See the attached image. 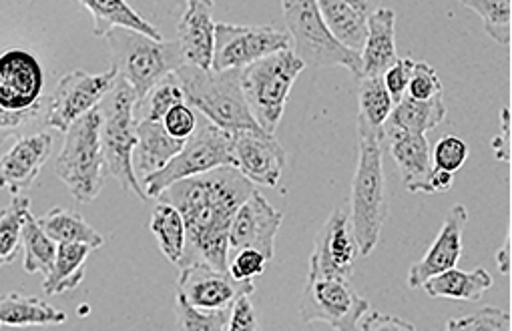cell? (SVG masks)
<instances>
[{
  "label": "cell",
  "instance_id": "obj_1",
  "mask_svg": "<svg viewBox=\"0 0 512 331\" xmlns=\"http://www.w3.org/2000/svg\"><path fill=\"white\" fill-rule=\"evenodd\" d=\"M253 191L255 185L235 167H219L169 185L157 199L177 207L185 223V251L177 265L207 263L227 271L229 227Z\"/></svg>",
  "mask_w": 512,
  "mask_h": 331
},
{
  "label": "cell",
  "instance_id": "obj_2",
  "mask_svg": "<svg viewBox=\"0 0 512 331\" xmlns=\"http://www.w3.org/2000/svg\"><path fill=\"white\" fill-rule=\"evenodd\" d=\"M360 155L352 183V231L360 247V257H368L388 221V187L382 163L384 129H372L358 121Z\"/></svg>",
  "mask_w": 512,
  "mask_h": 331
},
{
  "label": "cell",
  "instance_id": "obj_3",
  "mask_svg": "<svg viewBox=\"0 0 512 331\" xmlns=\"http://www.w3.org/2000/svg\"><path fill=\"white\" fill-rule=\"evenodd\" d=\"M239 71L215 73L185 63L175 71V77L185 93V103L215 127L229 133L262 131L243 97Z\"/></svg>",
  "mask_w": 512,
  "mask_h": 331
},
{
  "label": "cell",
  "instance_id": "obj_4",
  "mask_svg": "<svg viewBox=\"0 0 512 331\" xmlns=\"http://www.w3.org/2000/svg\"><path fill=\"white\" fill-rule=\"evenodd\" d=\"M139 97L135 89L117 77L111 91L99 103L101 113V147L105 159V173L111 175L125 193L147 201L145 189L133 169V149L137 145L135 105Z\"/></svg>",
  "mask_w": 512,
  "mask_h": 331
},
{
  "label": "cell",
  "instance_id": "obj_5",
  "mask_svg": "<svg viewBox=\"0 0 512 331\" xmlns=\"http://www.w3.org/2000/svg\"><path fill=\"white\" fill-rule=\"evenodd\" d=\"M41 61L23 47L0 51V145L17 137L45 109Z\"/></svg>",
  "mask_w": 512,
  "mask_h": 331
},
{
  "label": "cell",
  "instance_id": "obj_6",
  "mask_svg": "<svg viewBox=\"0 0 512 331\" xmlns=\"http://www.w3.org/2000/svg\"><path fill=\"white\" fill-rule=\"evenodd\" d=\"M306 65L294 51L282 49L239 71V83L247 107L262 131L276 135L296 79Z\"/></svg>",
  "mask_w": 512,
  "mask_h": 331
},
{
  "label": "cell",
  "instance_id": "obj_7",
  "mask_svg": "<svg viewBox=\"0 0 512 331\" xmlns=\"http://www.w3.org/2000/svg\"><path fill=\"white\" fill-rule=\"evenodd\" d=\"M111 49V67L117 69L143 99L149 89L165 75L185 65L183 51L177 41H157L143 33L117 27L107 37Z\"/></svg>",
  "mask_w": 512,
  "mask_h": 331
},
{
  "label": "cell",
  "instance_id": "obj_8",
  "mask_svg": "<svg viewBox=\"0 0 512 331\" xmlns=\"http://www.w3.org/2000/svg\"><path fill=\"white\" fill-rule=\"evenodd\" d=\"M55 171L75 201L91 203L99 197L107 177L99 109L89 111L65 131V143L55 161Z\"/></svg>",
  "mask_w": 512,
  "mask_h": 331
},
{
  "label": "cell",
  "instance_id": "obj_9",
  "mask_svg": "<svg viewBox=\"0 0 512 331\" xmlns=\"http://www.w3.org/2000/svg\"><path fill=\"white\" fill-rule=\"evenodd\" d=\"M288 35L294 39V53L314 69L344 67L354 77L362 75L360 53L346 49L326 27L316 0H282Z\"/></svg>",
  "mask_w": 512,
  "mask_h": 331
},
{
  "label": "cell",
  "instance_id": "obj_10",
  "mask_svg": "<svg viewBox=\"0 0 512 331\" xmlns=\"http://www.w3.org/2000/svg\"><path fill=\"white\" fill-rule=\"evenodd\" d=\"M219 167H235L233 135L215 127L205 117H199L197 129L183 143V149L161 171L141 179V185L147 199H157L175 181L209 173Z\"/></svg>",
  "mask_w": 512,
  "mask_h": 331
},
{
  "label": "cell",
  "instance_id": "obj_11",
  "mask_svg": "<svg viewBox=\"0 0 512 331\" xmlns=\"http://www.w3.org/2000/svg\"><path fill=\"white\" fill-rule=\"evenodd\" d=\"M368 309L370 301L356 293L350 285V277L310 271L300 301V317L304 323L320 321L332 329L352 331Z\"/></svg>",
  "mask_w": 512,
  "mask_h": 331
},
{
  "label": "cell",
  "instance_id": "obj_12",
  "mask_svg": "<svg viewBox=\"0 0 512 331\" xmlns=\"http://www.w3.org/2000/svg\"><path fill=\"white\" fill-rule=\"evenodd\" d=\"M282 49H290V35L276 27H239L217 23L213 35L211 71L223 73L245 69L255 61L266 59Z\"/></svg>",
  "mask_w": 512,
  "mask_h": 331
},
{
  "label": "cell",
  "instance_id": "obj_13",
  "mask_svg": "<svg viewBox=\"0 0 512 331\" xmlns=\"http://www.w3.org/2000/svg\"><path fill=\"white\" fill-rule=\"evenodd\" d=\"M117 77L119 73L115 67L101 75H89L85 71L65 75L51 95L47 125L65 133L77 119L99 107Z\"/></svg>",
  "mask_w": 512,
  "mask_h": 331
},
{
  "label": "cell",
  "instance_id": "obj_14",
  "mask_svg": "<svg viewBox=\"0 0 512 331\" xmlns=\"http://www.w3.org/2000/svg\"><path fill=\"white\" fill-rule=\"evenodd\" d=\"M179 269L177 293L203 311L229 309L239 295H251L255 291L253 281L235 279L229 271L215 269L207 263H191Z\"/></svg>",
  "mask_w": 512,
  "mask_h": 331
},
{
  "label": "cell",
  "instance_id": "obj_15",
  "mask_svg": "<svg viewBox=\"0 0 512 331\" xmlns=\"http://www.w3.org/2000/svg\"><path fill=\"white\" fill-rule=\"evenodd\" d=\"M284 215L274 209L268 199L253 191L237 209L231 227H229V255L251 247L258 249L268 257V261L276 255V237L280 233Z\"/></svg>",
  "mask_w": 512,
  "mask_h": 331
},
{
  "label": "cell",
  "instance_id": "obj_16",
  "mask_svg": "<svg viewBox=\"0 0 512 331\" xmlns=\"http://www.w3.org/2000/svg\"><path fill=\"white\" fill-rule=\"evenodd\" d=\"M233 135L235 169L253 185L278 187L286 169V149L266 131H237Z\"/></svg>",
  "mask_w": 512,
  "mask_h": 331
},
{
  "label": "cell",
  "instance_id": "obj_17",
  "mask_svg": "<svg viewBox=\"0 0 512 331\" xmlns=\"http://www.w3.org/2000/svg\"><path fill=\"white\" fill-rule=\"evenodd\" d=\"M358 257L360 247L352 231L350 211L346 207H338L316 235L314 253L310 257V271L322 275L352 277Z\"/></svg>",
  "mask_w": 512,
  "mask_h": 331
},
{
  "label": "cell",
  "instance_id": "obj_18",
  "mask_svg": "<svg viewBox=\"0 0 512 331\" xmlns=\"http://www.w3.org/2000/svg\"><path fill=\"white\" fill-rule=\"evenodd\" d=\"M53 153V135L47 131L21 137L0 157V189L13 197L23 195L41 175Z\"/></svg>",
  "mask_w": 512,
  "mask_h": 331
},
{
  "label": "cell",
  "instance_id": "obj_19",
  "mask_svg": "<svg viewBox=\"0 0 512 331\" xmlns=\"http://www.w3.org/2000/svg\"><path fill=\"white\" fill-rule=\"evenodd\" d=\"M384 143L388 145V151L402 173L404 189L410 193L428 195V179L434 165L426 133H412L408 129L384 123Z\"/></svg>",
  "mask_w": 512,
  "mask_h": 331
},
{
  "label": "cell",
  "instance_id": "obj_20",
  "mask_svg": "<svg viewBox=\"0 0 512 331\" xmlns=\"http://www.w3.org/2000/svg\"><path fill=\"white\" fill-rule=\"evenodd\" d=\"M466 221H468L466 207L456 203L450 215L446 217L436 241L428 249V253L410 267V273H408L410 289H420L426 279L458 265L462 255V229Z\"/></svg>",
  "mask_w": 512,
  "mask_h": 331
},
{
  "label": "cell",
  "instance_id": "obj_21",
  "mask_svg": "<svg viewBox=\"0 0 512 331\" xmlns=\"http://www.w3.org/2000/svg\"><path fill=\"white\" fill-rule=\"evenodd\" d=\"M185 5V13L177 25V43L185 63L199 69H211L215 0H185Z\"/></svg>",
  "mask_w": 512,
  "mask_h": 331
},
{
  "label": "cell",
  "instance_id": "obj_22",
  "mask_svg": "<svg viewBox=\"0 0 512 331\" xmlns=\"http://www.w3.org/2000/svg\"><path fill=\"white\" fill-rule=\"evenodd\" d=\"M183 143L185 141L169 135L161 121H137L133 169L139 181L161 171L183 149Z\"/></svg>",
  "mask_w": 512,
  "mask_h": 331
},
{
  "label": "cell",
  "instance_id": "obj_23",
  "mask_svg": "<svg viewBox=\"0 0 512 331\" xmlns=\"http://www.w3.org/2000/svg\"><path fill=\"white\" fill-rule=\"evenodd\" d=\"M366 25L368 33L360 51L362 75H384V71L398 59L396 13L392 9L380 7L366 17Z\"/></svg>",
  "mask_w": 512,
  "mask_h": 331
},
{
  "label": "cell",
  "instance_id": "obj_24",
  "mask_svg": "<svg viewBox=\"0 0 512 331\" xmlns=\"http://www.w3.org/2000/svg\"><path fill=\"white\" fill-rule=\"evenodd\" d=\"M79 3L93 17L95 37L105 39L113 29L123 27V29H131L161 41V33L149 21H145L137 11H133L127 0H79Z\"/></svg>",
  "mask_w": 512,
  "mask_h": 331
},
{
  "label": "cell",
  "instance_id": "obj_25",
  "mask_svg": "<svg viewBox=\"0 0 512 331\" xmlns=\"http://www.w3.org/2000/svg\"><path fill=\"white\" fill-rule=\"evenodd\" d=\"M67 313L47 301L23 293L0 295V327H29L65 323Z\"/></svg>",
  "mask_w": 512,
  "mask_h": 331
},
{
  "label": "cell",
  "instance_id": "obj_26",
  "mask_svg": "<svg viewBox=\"0 0 512 331\" xmlns=\"http://www.w3.org/2000/svg\"><path fill=\"white\" fill-rule=\"evenodd\" d=\"M430 297H448L462 301H478L490 287L492 277L486 269L478 267L474 271H460L456 267L442 271L422 283Z\"/></svg>",
  "mask_w": 512,
  "mask_h": 331
},
{
  "label": "cell",
  "instance_id": "obj_27",
  "mask_svg": "<svg viewBox=\"0 0 512 331\" xmlns=\"http://www.w3.org/2000/svg\"><path fill=\"white\" fill-rule=\"evenodd\" d=\"M91 251L95 249L87 243H59L53 271L45 277L43 289L49 295L75 291L85 279V265Z\"/></svg>",
  "mask_w": 512,
  "mask_h": 331
},
{
  "label": "cell",
  "instance_id": "obj_28",
  "mask_svg": "<svg viewBox=\"0 0 512 331\" xmlns=\"http://www.w3.org/2000/svg\"><path fill=\"white\" fill-rule=\"evenodd\" d=\"M320 15L328 31L346 47L356 53L362 51L368 25L366 17L350 7L346 0H316Z\"/></svg>",
  "mask_w": 512,
  "mask_h": 331
},
{
  "label": "cell",
  "instance_id": "obj_29",
  "mask_svg": "<svg viewBox=\"0 0 512 331\" xmlns=\"http://www.w3.org/2000/svg\"><path fill=\"white\" fill-rule=\"evenodd\" d=\"M39 223L43 231L57 243H87L93 249L105 245V237L73 209L55 207L47 215L39 217Z\"/></svg>",
  "mask_w": 512,
  "mask_h": 331
},
{
  "label": "cell",
  "instance_id": "obj_30",
  "mask_svg": "<svg viewBox=\"0 0 512 331\" xmlns=\"http://www.w3.org/2000/svg\"><path fill=\"white\" fill-rule=\"evenodd\" d=\"M444 119L446 103L442 99V93L430 99H412L406 95L402 101L394 105L386 123L408 129L412 133H426L438 127Z\"/></svg>",
  "mask_w": 512,
  "mask_h": 331
},
{
  "label": "cell",
  "instance_id": "obj_31",
  "mask_svg": "<svg viewBox=\"0 0 512 331\" xmlns=\"http://www.w3.org/2000/svg\"><path fill=\"white\" fill-rule=\"evenodd\" d=\"M21 247L25 251L23 267L27 273H41L47 277L53 271L59 243L53 241L41 227L39 219L29 211L23 223V237Z\"/></svg>",
  "mask_w": 512,
  "mask_h": 331
},
{
  "label": "cell",
  "instance_id": "obj_32",
  "mask_svg": "<svg viewBox=\"0 0 512 331\" xmlns=\"http://www.w3.org/2000/svg\"><path fill=\"white\" fill-rule=\"evenodd\" d=\"M149 227L157 237L161 253L169 263L177 265L185 251V223L179 209L171 203L159 201V205L153 209Z\"/></svg>",
  "mask_w": 512,
  "mask_h": 331
},
{
  "label": "cell",
  "instance_id": "obj_33",
  "mask_svg": "<svg viewBox=\"0 0 512 331\" xmlns=\"http://www.w3.org/2000/svg\"><path fill=\"white\" fill-rule=\"evenodd\" d=\"M358 101H360V113L358 121L366 123L372 129H384V123L388 121L394 101L390 99L382 75H362L358 77Z\"/></svg>",
  "mask_w": 512,
  "mask_h": 331
},
{
  "label": "cell",
  "instance_id": "obj_34",
  "mask_svg": "<svg viewBox=\"0 0 512 331\" xmlns=\"http://www.w3.org/2000/svg\"><path fill=\"white\" fill-rule=\"evenodd\" d=\"M31 211V199L27 195H17L13 201L0 209V269L15 261L17 251L21 249L23 223Z\"/></svg>",
  "mask_w": 512,
  "mask_h": 331
},
{
  "label": "cell",
  "instance_id": "obj_35",
  "mask_svg": "<svg viewBox=\"0 0 512 331\" xmlns=\"http://www.w3.org/2000/svg\"><path fill=\"white\" fill-rule=\"evenodd\" d=\"M179 103H185V93L175 73H169L157 81L143 99L137 101L135 121H163L167 111Z\"/></svg>",
  "mask_w": 512,
  "mask_h": 331
},
{
  "label": "cell",
  "instance_id": "obj_36",
  "mask_svg": "<svg viewBox=\"0 0 512 331\" xmlns=\"http://www.w3.org/2000/svg\"><path fill=\"white\" fill-rule=\"evenodd\" d=\"M464 7L474 11L482 23L486 35L508 47L512 41V0H460Z\"/></svg>",
  "mask_w": 512,
  "mask_h": 331
},
{
  "label": "cell",
  "instance_id": "obj_37",
  "mask_svg": "<svg viewBox=\"0 0 512 331\" xmlns=\"http://www.w3.org/2000/svg\"><path fill=\"white\" fill-rule=\"evenodd\" d=\"M175 319L179 329L187 331H223L227 329L229 309L203 311L187 303L179 293L175 295Z\"/></svg>",
  "mask_w": 512,
  "mask_h": 331
},
{
  "label": "cell",
  "instance_id": "obj_38",
  "mask_svg": "<svg viewBox=\"0 0 512 331\" xmlns=\"http://www.w3.org/2000/svg\"><path fill=\"white\" fill-rule=\"evenodd\" d=\"M448 331H512L510 313L496 309L492 305L482 307L478 313L448 319Z\"/></svg>",
  "mask_w": 512,
  "mask_h": 331
},
{
  "label": "cell",
  "instance_id": "obj_39",
  "mask_svg": "<svg viewBox=\"0 0 512 331\" xmlns=\"http://www.w3.org/2000/svg\"><path fill=\"white\" fill-rule=\"evenodd\" d=\"M468 145L464 139L456 137V135H446L442 137L432 151V165L436 169H444L448 173H456L458 169H462V165L468 159Z\"/></svg>",
  "mask_w": 512,
  "mask_h": 331
},
{
  "label": "cell",
  "instance_id": "obj_40",
  "mask_svg": "<svg viewBox=\"0 0 512 331\" xmlns=\"http://www.w3.org/2000/svg\"><path fill=\"white\" fill-rule=\"evenodd\" d=\"M268 257L264 253H260L258 249H239L235 253L229 255L227 261V271L241 281H253V277H260L266 273L268 267Z\"/></svg>",
  "mask_w": 512,
  "mask_h": 331
},
{
  "label": "cell",
  "instance_id": "obj_41",
  "mask_svg": "<svg viewBox=\"0 0 512 331\" xmlns=\"http://www.w3.org/2000/svg\"><path fill=\"white\" fill-rule=\"evenodd\" d=\"M440 93H442V83L438 73L428 63L414 61L406 95L412 99H430Z\"/></svg>",
  "mask_w": 512,
  "mask_h": 331
},
{
  "label": "cell",
  "instance_id": "obj_42",
  "mask_svg": "<svg viewBox=\"0 0 512 331\" xmlns=\"http://www.w3.org/2000/svg\"><path fill=\"white\" fill-rule=\"evenodd\" d=\"M197 119L199 117L193 107H189L187 103H179L167 111V115L163 117L161 123L169 135H173L175 139L187 141L197 129Z\"/></svg>",
  "mask_w": 512,
  "mask_h": 331
},
{
  "label": "cell",
  "instance_id": "obj_43",
  "mask_svg": "<svg viewBox=\"0 0 512 331\" xmlns=\"http://www.w3.org/2000/svg\"><path fill=\"white\" fill-rule=\"evenodd\" d=\"M412 67H414L412 59H408V57L400 59L398 57L382 75L384 87H386L390 99L394 101V105L406 97V89H408V81H410V75H412Z\"/></svg>",
  "mask_w": 512,
  "mask_h": 331
},
{
  "label": "cell",
  "instance_id": "obj_44",
  "mask_svg": "<svg viewBox=\"0 0 512 331\" xmlns=\"http://www.w3.org/2000/svg\"><path fill=\"white\" fill-rule=\"evenodd\" d=\"M258 327H260L258 311H255L253 303L249 301V295H239L229 307L227 329L229 331H253Z\"/></svg>",
  "mask_w": 512,
  "mask_h": 331
},
{
  "label": "cell",
  "instance_id": "obj_45",
  "mask_svg": "<svg viewBox=\"0 0 512 331\" xmlns=\"http://www.w3.org/2000/svg\"><path fill=\"white\" fill-rule=\"evenodd\" d=\"M362 331H416V327L400 317L384 315L380 311H374L372 307L360 317L358 327Z\"/></svg>",
  "mask_w": 512,
  "mask_h": 331
},
{
  "label": "cell",
  "instance_id": "obj_46",
  "mask_svg": "<svg viewBox=\"0 0 512 331\" xmlns=\"http://www.w3.org/2000/svg\"><path fill=\"white\" fill-rule=\"evenodd\" d=\"M494 151H496V159L508 163L510 159V113L508 109H504L502 113V137L494 139Z\"/></svg>",
  "mask_w": 512,
  "mask_h": 331
},
{
  "label": "cell",
  "instance_id": "obj_47",
  "mask_svg": "<svg viewBox=\"0 0 512 331\" xmlns=\"http://www.w3.org/2000/svg\"><path fill=\"white\" fill-rule=\"evenodd\" d=\"M454 183V173H448L444 169H432L430 173V179H428V195H434V193H444L452 187Z\"/></svg>",
  "mask_w": 512,
  "mask_h": 331
},
{
  "label": "cell",
  "instance_id": "obj_48",
  "mask_svg": "<svg viewBox=\"0 0 512 331\" xmlns=\"http://www.w3.org/2000/svg\"><path fill=\"white\" fill-rule=\"evenodd\" d=\"M496 265H498V271L502 275H508L510 273V235L506 237L504 245L498 249L496 253Z\"/></svg>",
  "mask_w": 512,
  "mask_h": 331
},
{
  "label": "cell",
  "instance_id": "obj_49",
  "mask_svg": "<svg viewBox=\"0 0 512 331\" xmlns=\"http://www.w3.org/2000/svg\"><path fill=\"white\" fill-rule=\"evenodd\" d=\"M350 7H354L358 13H362L364 17L372 15L374 11H378L382 7V0H346Z\"/></svg>",
  "mask_w": 512,
  "mask_h": 331
}]
</instances>
